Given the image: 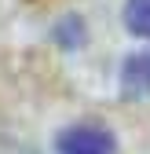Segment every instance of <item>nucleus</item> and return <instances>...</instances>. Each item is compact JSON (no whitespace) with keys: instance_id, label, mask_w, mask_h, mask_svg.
<instances>
[{"instance_id":"1","label":"nucleus","mask_w":150,"mask_h":154,"mask_svg":"<svg viewBox=\"0 0 150 154\" xmlns=\"http://www.w3.org/2000/svg\"><path fill=\"white\" fill-rule=\"evenodd\" d=\"M59 154H114V136L103 125H70L55 136Z\"/></svg>"},{"instance_id":"2","label":"nucleus","mask_w":150,"mask_h":154,"mask_svg":"<svg viewBox=\"0 0 150 154\" xmlns=\"http://www.w3.org/2000/svg\"><path fill=\"white\" fill-rule=\"evenodd\" d=\"M121 92L124 99H150V51L128 55L121 66Z\"/></svg>"},{"instance_id":"3","label":"nucleus","mask_w":150,"mask_h":154,"mask_svg":"<svg viewBox=\"0 0 150 154\" xmlns=\"http://www.w3.org/2000/svg\"><path fill=\"white\" fill-rule=\"evenodd\" d=\"M124 26L139 37H150V0H128L124 4Z\"/></svg>"}]
</instances>
